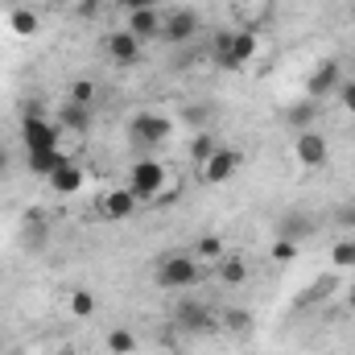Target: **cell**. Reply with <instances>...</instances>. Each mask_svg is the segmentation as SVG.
<instances>
[{
    "label": "cell",
    "instance_id": "19",
    "mask_svg": "<svg viewBox=\"0 0 355 355\" xmlns=\"http://www.w3.org/2000/svg\"><path fill=\"white\" fill-rule=\"evenodd\" d=\"M46 236H50L46 215H42V211H29V215H25V244L37 248V244H46Z\"/></svg>",
    "mask_w": 355,
    "mask_h": 355
},
{
    "label": "cell",
    "instance_id": "12",
    "mask_svg": "<svg viewBox=\"0 0 355 355\" xmlns=\"http://www.w3.org/2000/svg\"><path fill=\"white\" fill-rule=\"evenodd\" d=\"M257 50H261V37H257L252 29H236L232 54H227V67H223V71H244V67L257 58Z\"/></svg>",
    "mask_w": 355,
    "mask_h": 355
},
{
    "label": "cell",
    "instance_id": "8",
    "mask_svg": "<svg viewBox=\"0 0 355 355\" xmlns=\"http://www.w3.org/2000/svg\"><path fill=\"white\" fill-rule=\"evenodd\" d=\"M103 54H107L116 67H132V62H141V54H145V42H137L128 29H112V33L103 37Z\"/></svg>",
    "mask_w": 355,
    "mask_h": 355
},
{
    "label": "cell",
    "instance_id": "23",
    "mask_svg": "<svg viewBox=\"0 0 355 355\" xmlns=\"http://www.w3.org/2000/svg\"><path fill=\"white\" fill-rule=\"evenodd\" d=\"M310 227H314V223L293 211V215H285V223H281V240H302V236H310Z\"/></svg>",
    "mask_w": 355,
    "mask_h": 355
},
{
    "label": "cell",
    "instance_id": "18",
    "mask_svg": "<svg viewBox=\"0 0 355 355\" xmlns=\"http://www.w3.org/2000/svg\"><path fill=\"white\" fill-rule=\"evenodd\" d=\"M37 25H42V21H37V12H33V8H12V17H8V29H12L17 37H33V33H37Z\"/></svg>",
    "mask_w": 355,
    "mask_h": 355
},
{
    "label": "cell",
    "instance_id": "4",
    "mask_svg": "<svg viewBox=\"0 0 355 355\" xmlns=\"http://www.w3.org/2000/svg\"><path fill=\"white\" fill-rule=\"evenodd\" d=\"M21 141H25V153H37V149H62V128L46 116H21Z\"/></svg>",
    "mask_w": 355,
    "mask_h": 355
},
{
    "label": "cell",
    "instance_id": "35",
    "mask_svg": "<svg viewBox=\"0 0 355 355\" xmlns=\"http://www.w3.org/2000/svg\"><path fill=\"white\" fill-rule=\"evenodd\" d=\"M54 355H79V352H75V347H58Z\"/></svg>",
    "mask_w": 355,
    "mask_h": 355
},
{
    "label": "cell",
    "instance_id": "20",
    "mask_svg": "<svg viewBox=\"0 0 355 355\" xmlns=\"http://www.w3.org/2000/svg\"><path fill=\"white\" fill-rule=\"evenodd\" d=\"M314 120H318V107H314V99H302V103H293V107H289V124H293L297 132L314 128Z\"/></svg>",
    "mask_w": 355,
    "mask_h": 355
},
{
    "label": "cell",
    "instance_id": "27",
    "mask_svg": "<svg viewBox=\"0 0 355 355\" xmlns=\"http://www.w3.org/2000/svg\"><path fill=\"white\" fill-rule=\"evenodd\" d=\"M223 327H227L232 335H248V331H252V314H248V310H223Z\"/></svg>",
    "mask_w": 355,
    "mask_h": 355
},
{
    "label": "cell",
    "instance_id": "26",
    "mask_svg": "<svg viewBox=\"0 0 355 355\" xmlns=\"http://www.w3.org/2000/svg\"><path fill=\"white\" fill-rule=\"evenodd\" d=\"M215 149H219V141H215V137H211V132H198V137H194V141H190V157H194V162H198V166H202V162H207V157H211V153H215Z\"/></svg>",
    "mask_w": 355,
    "mask_h": 355
},
{
    "label": "cell",
    "instance_id": "34",
    "mask_svg": "<svg viewBox=\"0 0 355 355\" xmlns=\"http://www.w3.org/2000/svg\"><path fill=\"white\" fill-rule=\"evenodd\" d=\"M4 170H8V149L0 145V174H4Z\"/></svg>",
    "mask_w": 355,
    "mask_h": 355
},
{
    "label": "cell",
    "instance_id": "7",
    "mask_svg": "<svg viewBox=\"0 0 355 355\" xmlns=\"http://www.w3.org/2000/svg\"><path fill=\"white\" fill-rule=\"evenodd\" d=\"M293 157H297L306 170H322L327 157H331V145H327V137H322L318 128H306V132H297V141H293Z\"/></svg>",
    "mask_w": 355,
    "mask_h": 355
},
{
    "label": "cell",
    "instance_id": "1",
    "mask_svg": "<svg viewBox=\"0 0 355 355\" xmlns=\"http://www.w3.org/2000/svg\"><path fill=\"white\" fill-rule=\"evenodd\" d=\"M202 281V261L190 252H174L157 265V285L162 289H194Z\"/></svg>",
    "mask_w": 355,
    "mask_h": 355
},
{
    "label": "cell",
    "instance_id": "5",
    "mask_svg": "<svg viewBox=\"0 0 355 355\" xmlns=\"http://www.w3.org/2000/svg\"><path fill=\"white\" fill-rule=\"evenodd\" d=\"M174 327L186 331V335H211V331H219V314L202 302H178Z\"/></svg>",
    "mask_w": 355,
    "mask_h": 355
},
{
    "label": "cell",
    "instance_id": "25",
    "mask_svg": "<svg viewBox=\"0 0 355 355\" xmlns=\"http://www.w3.org/2000/svg\"><path fill=\"white\" fill-rule=\"evenodd\" d=\"M232 37H236V29H219V33L211 37V58H215L219 67H227V54H232Z\"/></svg>",
    "mask_w": 355,
    "mask_h": 355
},
{
    "label": "cell",
    "instance_id": "15",
    "mask_svg": "<svg viewBox=\"0 0 355 355\" xmlns=\"http://www.w3.org/2000/svg\"><path fill=\"white\" fill-rule=\"evenodd\" d=\"M62 162H71L62 149H37V153H25V166H29V174H37V178H50Z\"/></svg>",
    "mask_w": 355,
    "mask_h": 355
},
{
    "label": "cell",
    "instance_id": "11",
    "mask_svg": "<svg viewBox=\"0 0 355 355\" xmlns=\"http://www.w3.org/2000/svg\"><path fill=\"white\" fill-rule=\"evenodd\" d=\"M339 83H343V67H339V58H322V62L310 71V79H306V99H322V95L339 91Z\"/></svg>",
    "mask_w": 355,
    "mask_h": 355
},
{
    "label": "cell",
    "instance_id": "31",
    "mask_svg": "<svg viewBox=\"0 0 355 355\" xmlns=\"http://www.w3.org/2000/svg\"><path fill=\"white\" fill-rule=\"evenodd\" d=\"M335 95L343 99V112H352V116H355V79H343V83H339V91H335Z\"/></svg>",
    "mask_w": 355,
    "mask_h": 355
},
{
    "label": "cell",
    "instance_id": "22",
    "mask_svg": "<svg viewBox=\"0 0 355 355\" xmlns=\"http://www.w3.org/2000/svg\"><path fill=\"white\" fill-rule=\"evenodd\" d=\"M107 352H112V355H132V352H137V335H132V331H124V327L107 331Z\"/></svg>",
    "mask_w": 355,
    "mask_h": 355
},
{
    "label": "cell",
    "instance_id": "14",
    "mask_svg": "<svg viewBox=\"0 0 355 355\" xmlns=\"http://www.w3.org/2000/svg\"><path fill=\"white\" fill-rule=\"evenodd\" d=\"M46 182H50V190H54V194H79V190H83V182H87V174H83V166L71 157V162H62V166L46 178Z\"/></svg>",
    "mask_w": 355,
    "mask_h": 355
},
{
    "label": "cell",
    "instance_id": "10",
    "mask_svg": "<svg viewBox=\"0 0 355 355\" xmlns=\"http://www.w3.org/2000/svg\"><path fill=\"white\" fill-rule=\"evenodd\" d=\"M198 29H202V21H198V12H194V8H170V12L162 17V37H166V42H174V46L190 42Z\"/></svg>",
    "mask_w": 355,
    "mask_h": 355
},
{
    "label": "cell",
    "instance_id": "28",
    "mask_svg": "<svg viewBox=\"0 0 355 355\" xmlns=\"http://www.w3.org/2000/svg\"><path fill=\"white\" fill-rule=\"evenodd\" d=\"M71 314H79V318H91L95 314V293L91 289H75L71 293Z\"/></svg>",
    "mask_w": 355,
    "mask_h": 355
},
{
    "label": "cell",
    "instance_id": "32",
    "mask_svg": "<svg viewBox=\"0 0 355 355\" xmlns=\"http://www.w3.org/2000/svg\"><path fill=\"white\" fill-rule=\"evenodd\" d=\"M116 4H120L124 12H137V8H157L162 0H116Z\"/></svg>",
    "mask_w": 355,
    "mask_h": 355
},
{
    "label": "cell",
    "instance_id": "3",
    "mask_svg": "<svg viewBox=\"0 0 355 355\" xmlns=\"http://www.w3.org/2000/svg\"><path fill=\"white\" fill-rule=\"evenodd\" d=\"M174 137V124L162 116V112H137L128 120V141L141 145V149H153V145H166Z\"/></svg>",
    "mask_w": 355,
    "mask_h": 355
},
{
    "label": "cell",
    "instance_id": "24",
    "mask_svg": "<svg viewBox=\"0 0 355 355\" xmlns=\"http://www.w3.org/2000/svg\"><path fill=\"white\" fill-rule=\"evenodd\" d=\"M331 265L335 268H355V240L352 236H343V240L331 248Z\"/></svg>",
    "mask_w": 355,
    "mask_h": 355
},
{
    "label": "cell",
    "instance_id": "13",
    "mask_svg": "<svg viewBox=\"0 0 355 355\" xmlns=\"http://www.w3.org/2000/svg\"><path fill=\"white\" fill-rule=\"evenodd\" d=\"M162 17L166 12H157V8H137V12H128V33L137 37V42H153V37H162Z\"/></svg>",
    "mask_w": 355,
    "mask_h": 355
},
{
    "label": "cell",
    "instance_id": "6",
    "mask_svg": "<svg viewBox=\"0 0 355 355\" xmlns=\"http://www.w3.org/2000/svg\"><path fill=\"white\" fill-rule=\"evenodd\" d=\"M240 166H244V157H240L236 149H223V145H219V149L198 166V178H202L207 186H223V182H232V178H236Z\"/></svg>",
    "mask_w": 355,
    "mask_h": 355
},
{
    "label": "cell",
    "instance_id": "36",
    "mask_svg": "<svg viewBox=\"0 0 355 355\" xmlns=\"http://www.w3.org/2000/svg\"><path fill=\"white\" fill-rule=\"evenodd\" d=\"M347 310H355V289L347 293Z\"/></svg>",
    "mask_w": 355,
    "mask_h": 355
},
{
    "label": "cell",
    "instance_id": "9",
    "mask_svg": "<svg viewBox=\"0 0 355 355\" xmlns=\"http://www.w3.org/2000/svg\"><path fill=\"white\" fill-rule=\"evenodd\" d=\"M137 211H141V198H137L128 186L103 190V198H99V215H103V219H112V223H124V219H132Z\"/></svg>",
    "mask_w": 355,
    "mask_h": 355
},
{
    "label": "cell",
    "instance_id": "17",
    "mask_svg": "<svg viewBox=\"0 0 355 355\" xmlns=\"http://www.w3.org/2000/svg\"><path fill=\"white\" fill-rule=\"evenodd\" d=\"M248 272H252V268H248L244 257H223L219 268H215V277H219L223 285H232V289H236V285H244V281H248Z\"/></svg>",
    "mask_w": 355,
    "mask_h": 355
},
{
    "label": "cell",
    "instance_id": "2",
    "mask_svg": "<svg viewBox=\"0 0 355 355\" xmlns=\"http://www.w3.org/2000/svg\"><path fill=\"white\" fill-rule=\"evenodd\" d=\"M166 166L162 162H153V157H141V162H132V170H128V190L141 198V202H157L162 198V190H166Z\"/></svg>",
    "mask_w": 355,
    "mask_h": 355
},
{
    "label": "cell",
    "instance_id": "21",
    "mask_svg": "<svg viewBox=\"0 0 355 355\" xmlns=\"http://www.w3.org/2000/svg\"><path fill=\"white\" fill-rule=\"evenodd\" d=\"M194 257L207 261V265H219V261H223V240H219V236H198Z\"/></svg>",
    "mask_w": 355,
    "mask_h": 355
},
{
    "label": "cell",
    "instance_id": "37",
    "mask_svg": "<svg viewBox=\"0 0 355 355\" xmlns=\"http://www.w3.org/2000/svg\"><path fill=\"white\" fill-rule=\"evenodd\" d=\"M54 4H79V0H54Z\"/></svg>",
    "mask_w": 355,
    "mask_h": 355
},
{
    "label": "cell",
    "instance_id": "30",
    "mask_svg": "<svg viewBox=\"0 0 355 355\" xmlns=\"http://www.w3.org/2000/svg\"><path fill=\"white\" fill-rule=\"evenodd\" d=\"M293 257H297V240H277V244H272V261L285 265V261H293Z\"/></svg>",
    "mask_w": 355,
    "mask_h": 355
},
{
    "label": "cell",
    "instance_id": "16",
    "mask_svg": "<svg viewBox=\"0 0 355 355\" xmlns=\"http://www.w3.org/2000/svg\"><path fill=\"white\" fill-rule=\"evenodd\" d=\"M58 128H71V132H87L91 128V107H83V103H62L58 107Z\"/></svg>",
    "mask_w": 355,
    "mask_h": 355
},
{
    "label": "cell",
    "instance_id": "38",
    "mask_svg": "<svg viewBox=\"0 0 355 355\" xmlns=\"http://www.w3.org/2000/svg\"><path fill=\"white\" fill-rule=\"evenodd\" d=\"M244 4H252V0H244Z\"/></svg>",
    "mask_w": 355,
    "mask_h": 355
},
{
    "label": "cell",
    "instance_id": "33",
    "mask_svg": "<svg viewBox=\"0 0 355 355\" xmlns=\"http://www.w3.org/2000/svg\"><path fill=\"white\" fill-rule=\"evenodd\" d=\"M339 227H352L355 232V207H339Z\"/></svg>",
    "mask_w": 355,
    "mask_h": 355
},
{
    "label": "cell",
    "instance_id": "29",
    "mask_svg": "<svg viewBox=\"0 0 355 355\" xmlns=\"http://www.w3.org/2000/svg\"><path fill=\"white\" fill-rule=\"evenodd\" d=\"M71 103L91 107V103H95V83H91V79H75V83H71Z\"/></svg>",
    "mask_w": 355,
    "mask_h": 355
}]
</instances>
